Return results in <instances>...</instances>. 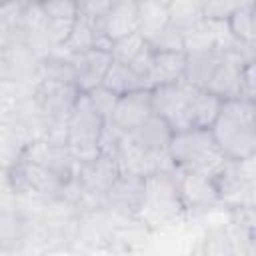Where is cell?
<instances>
[{
	"instance_id": "cell-12",
	"label": "cell",
	"mask_w": 256,
	"mask_h": 256,
	"mask_svg": "<svg viewBox=\"0 0 256 256\" xmlns=\"http://www.w3.org/2000/svg\"><path fill=\"white\" fill-rule=\"evenodd\" d=\"M148 116H152V98L150 90H136L124 96H118L114 112L110 116V124L118 128L122 134L130 132L138 124H142Z\"/></svg>"
},
{
	"instance_id": "cell-18",
	"label": "cell",
	"mask_w": 256,
	"mask_h": 256,
	"mask_svg": "<svg viewBox=\"0 0 256 256\" xmlns=\"http://www.w3.org/2000/svg\"><path fill=\"white\" fill-rule=\"evenodd\" d=\"M228 28L234 38L246 46L256 44V4L252 0H242L236 12L228 18Z\"/></svg>"
},
{
	"instance_id": "cell-21",
	"label": "cell",
	"mask_w": 256,
	"mask_h": 256,
	"mask_svg": "<svg viewBox=\"0 0 256 256\" xmlns=\"http://www.w3.org/2000/svg\"><path fill=\"white\" fill-rule=\"evenodd\" d=\"M148 46L152 52H184V38L182 32H178L168 24L162 32H158L152 40H148Z\"/></svg>"
},
{
	"instance_id": "cell-2",
	"label": "cell",
	"mask_w": 256,
	"mask_h": 256,
	"mask_svg": "<svg viewBox=\"0 0 256 256\" xmlns=\"http://www.w3.org/2000/svg\"><path fill=\"white\" fill-rule=\"evenodd\" d=\"M254 62V46L242 44L232 52L186 54L184 80L220 100H234L242 94V70Z\"/></svg>"
},
{
	"instance_id": "cell-22",
	"label": "cell",
	"mask_w": 256,
	"mask_h": 256,
	"mask_svg": "<svg viewBox=\"0 0 256 256\" xmlns=\"http://www.w3.org/2000/svg\"><path fill=\"white\" fill-rule=\"evenodd\" d=\"M86 96H88L92 108L104 118V122H108L110 116H112V112H114V106L118 102V96L114 92H110L108 88H104V86H98V88L90 90Z\"/></svg>"
},
{
	"instance_id": "cell-6",
	"label": "cell",
	"mask_w": 256,
	"mask_h": 256,
	"mask_svg": "<svg viewBox=\"0 0 256 256\" xmlns=\"http://www.w3.org/2000/svg\"><path fill=\"white\" fill-rule=\"evenodd\" d=\"M104 130V118L92 108L86 94H80L70 118L66 132V148L78 164L92 162L100 156V138Z\"/></svg>"
},
{
	"instance_id": "cell-5",
	"label": "cell",
	"mask_w": 256,
	"mask_h": 256,
	"mask_svg": "<svg viewBox=\"0 0 256 256\" xmlns=\"http://www.w3.org/2000/svg\"><path fill=\"white\" fill-rule=\"evenodd\" d=\"M184 214L174 172H156L144 178L142 198L134 220L150 230L166 228Z\"/></svg>"
},
{
	"instance_id": "cell-23",
	"label": "cell",
	"mask_w": 256,
	"mask_h": 256,
	"mask_svg": "<svg viewBox=\"0 0 256 256\" xmlns=\"http://www.w3.org/2000/svg\"><path fill=\"white\" fill-rule=\"evenodd\" d=\"M242 4L240 2H222V0H212V2H202L204 8V18L208 20H220V22H228V18L236 12V8Z\"/></svg>"
},
{
	"instance_id": "cell-19",
	"label": "cell",
	"mask_w": 256,
	"mask_h": 256,
	"mask_svg": "<svg viewBox=\"0 0 256 256\" xmlns=\"http://www.w3.org/2000/svg\"><path fill=\"white\" fill-rule=\"evenodd\" d=\"M204 20V8L198 0H174L168 2V22L178 32H186Z\"/></svg>"
},
{
	"instance_id": "cell-9",
	"label": "cell",
	"mask_w": 256,
	"mask_h": 256,
	"mask_svg": "<svg viewBox=\"0 0 256 256\" xmlns=\"http://www.w3.org/2000/svg\"><path fill=\"white\" fill-rule=\"evenodd\" d=\"M112 64V54L108 50L90 48L86 52L70 56V66L74 72V86L80 94H88L90 90L102 86V80Z\"/></svg>"
},
{
	"instance_id": "cell-13",
	"label": "cell",
	"mask_w": 256,
	"mask_h": 256,
	"mask_svg": "<svg viewBox=\"0 0 256 256\" xmlns=\"http://www.w3.org/2000/svg\"><path fill=\"white\" fill-rule=\"evenodd\" d=\"M100 32L110 44L138 32V2H112L100 20Z\"/></svg>"
},
{
	"instance_id": "cell-8",
	"label": "cell",
	"mask_w": 256,
	"mask_h": 256,
	"mask_svg": "<svg viewBox=\"0 0 256 256\" xmlns=\"http://www.w3.org/2000/svg\"><path fill=\"white\" fill-rule=\"evenodd\" d=\"M20 158H24L28 162H34V164L54 172L66 184L76 180L78 166H80L72 158L66 144H58V142H52V140H46V138H38V140H32L30 144H26Z\"/></svg>"
},
{
	"instance_id": "cell-16",
	"label": "cell",
	"mask_w": 256,
	"mask_h": 256,
	"mask_svg": "<svg viewBox=\"0 0 256 256\" xmlns=\"http://www.w3.org/2000/svg\"><path fill=\"white\" fill-rule=\"evenodd\" d=\"M168 2H138V34L148 42L168 26Z\"/></svg>"
},
{
	"instance_id": "cell-7",
	"label": "cell",
	"mask_w": 256,
	"mask_h": 256,
	"mask_svg": "<svg viewBox=\"0 0 256 256\" xmlns=\"http://www.w3.org/2000/svg\"><path fill=\"white\" fill-rule=\"evenodd\" d=\"M184 54H206V52H232L242 46L228 28V22L200 20L196 26L182 34Z\"/></svg>"
},
{
	"instance_id": "cell-11",
	"label": "cell",
	"mask_w": 256,
	"mask_h": 256,
	"mask_svg": "<svg viewBox=\"0 0 256 256\" xmlns=\"http://www.w3.org/2000/svg\"><path fill=\"white\" fill-rule=\"evenodd\" d=\"M142 186H144V178L132 174H120L104 194V210L120 218H134L142 198Z\"/></svg>"
},
{
	"instance_id": "cell-3",
	"label": "cell",
	"mask_w": 256,
	"mask_h": 256,
	"mask_svg": "<svg viewBox=\"0 0 256 256\" xmlns=\"http://www.w3.org/2000/svg\"><path fill=\"white\" fill-rule=\"evenodd\" d=\"M256 106L250 100H224L216 120L208 128L220 152L228 160H244L256 154Z\"/></svg>"
},
{
	"instance_id": "cell-4",
	"label": "cell",
	"mask_w": 256,
	"mask_h": 256,
	"mask_svg": "<svg viewBox=\"0 0 256 256\" xmlns=\"http://www.w3.org/2000/svg\"><path fill=\"white\" fill-rule=\"evenodd\" d=\"M168 154L174 170L196 172L210 178H216L228 162L214 142L210 130H186L172 134Z\"/></svg>"
},
{
	"instance_id": "cell-14",
	"label": "cell",
	"mask_w": 256,
	"mask_h": 256,
	"mask_svg": "<svg viewBox=\"0 0 256 256\" xmlns=\"http://www.w3.org/2000/svg\"><path fill=\"white\" fill-rule=\"evenodd\" d=\"M186 54L184 52H154L150 72L146 76V90L166 86L184 78Z\"/></svg>"
},
{
	"instance_id": "cell-10",
	"label": "cell",
	"mask_w": 256,
	"mask_h": 256,
	"mask_svg": "<svg viewBox=\"0 0 256 256\" xmlns=\"http://www.w3.org/2000/svg\"><path fill=\"white\" fill-rule=\"evenodd\" d=\"M172 172L178 184L184 212L206 210L218 202V188L214 178L196 172H180V170H172Z\"/></svg>"
},
{
	"instance_id": "cell-17",
	"label": "cell",
	"mask_w": 256,
	"mask_h": 256,
	"mask_svg": "<svg viewBox=\"0 0 256 256\" xmlns=\"http://www.w3.org/2000/svg\"><path fill=\"white\" fill-rule=\"evenodd\" d=\"M102 86L108 88L110 92H114L116 96H124V94L136 92V90H146L144 80L132 70V66L116 62V60H112V64L102 80Z\"/></svg>"
},
{
	"instance_id": "cell-1",
	"label": "cell",
	"mask_w": 256,
	"mask_h": 256,
	"mask_svg": "<svg viewBox=\"0 0 256 256\" xmlns=\"http://www.w3.org/2000/svg\"><path fill=\"white\" fill-rule=\"evenodd\" d=\"M150 98L152 114L160 116L174 134L186 130H208L224 102L218 96L188 84L184 78L150 90Z\"/></svg>"
},
{
	"instance_id": "cell-20",
	"label": "cell",
	"mask_w": 256,
	"mask_h": 256,
	"mask_svg": "<svg viewBox=\"0 0 256 256\" xmlns=\"http://www.w3.org/2000/svg\"><path fill=\"white\" fill-rule=\"evenodd\" d=\"M148 48V42L138 34H130L126 38H120L112 44L110 48V54H112V60L116 62H122V64H130L132 60H136L144 50Z\"/></svg>"
},
{
	"instance_id": "cell-24",
	"label": "cell",
	"mask_w": 256,
	"mask_h": 256,
	"mask_svg": "<svg viewBox=\"0 0 256 256\" xmlns=\"http://www.w3.org/2000/svg\"><path fill=\"white\" fill-rule=\"evenodd\" d=\"M242 100H250L254 102V62L246 64L242 70Z\"/></svg>"
},
{
	"instance_id": "cell-15",
	"label": "cell",
	"mask_w": 256,
	"mask_h": 256,
	"mask_svg": "<svg viewBox=\"0 0 256 256\" xmlns=\"http://www.w3.org/2000/svg\"><path fill=\"white\" fill-rule=\"evenodd\" d=\"M130 140H134L136 144H140L146 150L152 152H168V144L172 140V130L170 126L156 114L148 116L142 124H138L136 128H132L130 132H124Z\"/></svg>"
}]
</instances>
